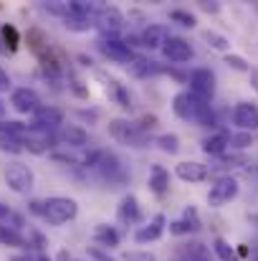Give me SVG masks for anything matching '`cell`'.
I'll return each instance as SVG.
<instances>
[{
	"label": "cell",
	"mask_w": 258,
	"mask_h": 261,
	"mask_svg": "<svg viewBox=\"0 0 258 261\" xmlns=\"http://www.w3.org/2000/svg\"><path fill=\"white\" fill-rule=\"evenodd\" d=\"M180 261H210V251L205 244L192 241V244H185L180 249Z\"/></svg>",
	"instance_id": "obj_24"
},
{
	"label": "cell",
	"mask_w": 258,
	"mask_h": 261,
	"mask_svg": "<svg viewBox=\"0 0 258 261\" xmlns=\"http://www.w3.org/2000/svg\"><path fill=\"white\" fill-rule=\"evenodd\" d=\"M157 145H160V150L167 152V155H177V152H180V137H177V135H160V137H157Z\"/></svg>",
	"instance_id": "obj_33"
},
{
	"label": "cell",
	"mask_w": 258,
	"mask_h": 261,
	"mask_svg": "<svg viewBox=\"0 0 258 261\" xmlns=\"http://www.w3.org/2000/svg\"><path fill=\"white\" fill-rule=\"evenodd\" d=\"M94 239H96V244L99 246H106V249H114V246H119V231L114 228V226H106V223H99L96 228H94Z\"/></svg>",
	"instance_id": "obj_23"
},
{
	"label": "cell",
	"mask_w": 258,
	"mask_h": 261,
	"mask_svg": "<svg viewBox=\"0 0 258 261\" xmlns=\"http://www.w3.org/2000/svg\"><path fill=\"white\" fill-rule=\"evenodd\" d=\"M213 251L218 254V259L220 261H241L238 251H236L225 239H215V241H213Z\"/></svg>",
	"instance_id": "obj_29"
},
{
	"label": "cell",
	"mask_w": 258,
	"mask_h": 261,
	"mask_svg": "<svg viewBox=\"0 0 258 261\" xmlns=\"http://www.w3.org/2000/svg\"><path fill=\"white\" fill-rule=\"evenodd\" d=\"M248 74H251V84H253V89L258 91V69H251Z\"/></svg>",
	"instance_id": "obj_45"
},
{
	"label": "cell",
	"mask_w": 258,
	"mask_h": 261,
	"mask_svg": "<svg viewBox=\"0 0 258 261\" xmlns=\"http://www.w3.org/2000/svg\"><path fill=\"white\" fill-rule=\"evenodd\" d=\"M31 127L53 135L59 127H64V112L56 109V107H41V109L33 114V124H31Z\"/></svg>",
	"instance_id": "obj_7"
},
{
	"label": "cell",
	"mask_w": 258,
	"mask_h": 261,
	"mask_svg": "<svg viewBox=\"0 0 258 261\" xmlns=\"http://www.w3.org/2000/svg\"><path fill=\"white\" fill-rule=\"evenodd\" d=\"M61 142L66 147H86L89 145V132L79 124H64L61 127Z\"/></svg>",
	"instance_id": "obj_20"
},
{
	"label": "cell",
	"mask_w": 258,
	"mask_h": 261,
	"mask_svg": "<svg viewBox=\"0 0 258 261\" xmlns=\"http://www.w3.org/2000/svg\"><path fill=\"white\" fill-rule=\"evenodd\" d=\"M200 8H203V10H208V13H218V10H220V5H218V3H200Z\"/></svg>",
	"instance_id": "obj_44"
},
{
	"label": "cell",
	"mask_w": 258,
	"mask_h": 261,
	"mask_svg": "<svg viewBox=\"0 0 258 261\" xmlns=\"http://www.w3.org/2000/svg\"><path fill=\"white\" fill-rule=\"evenodd\" d=\"M238 190H241L238 180H236L233 175H223V177H218V180L213 182V188H210V193H208V203H210L213 208H223L225 203H231V200L238 198Z\"/></svg>",
	"instance_id": "obj_4"
},
{
	"label": "cell",
	"mask_w": 258,
	"mask_h": 261,
	"mask_svg": "<svg viewBox=\"0 0 258 261\" xmlns=\"http://www.w3.org/2000/svg\"><path fill=\"white\" fill-rule=\"evenodd\" d=\"M167 38H170V31H167V25H157V23H150V25H145V31H142V36H139V46H145V48H162L165 43H167Z\"/></svg>",
	"instance_id": "obj_16"
},
{
	"label": "cell",
	"mask_w": 258,
	"mask_h": 261,
	"mask_svg": "<svg viewBox=\"0 0 258 261\" xmlns=\"http://www.w3.org/2000/svg\"><path fill=\"white\" fill-rule=\"evenodd\" d=\"M231 145L238 147V150H246V147L253 145V137H251L248 132H243V135H231Z\"/></svg>",
	"instance_id": "obj_38"
},
{
	"label": "cell",
	"mask_w": 258,
	"mask_h": 261,
	"mask_svg": "<svg viewBox=\"0 0 258 261\" xmlns=\"http://www.w3.org/2000/svg\"><path fill=\"white\" fill-rule=\"evenodd\" d=\"M190 94L208 101L215 94V74L210 69H195L190 74Z\"/></svg>",
	"instance_id": "obj_8"
},
{
	"label": "cell",
	"mask_w": 258,
	"mask_h": 261,
	"mask_svg": "<svg viewBox=\"0 0 258 261\" xmlns=\"http://www.w3.org/2000/svg\"><path fill=\"white\" fill-rule=\"evenodd\" d=\"M0 226H5V228H10V231H15V233H20L28 223H25V218L20 216V213H15L13 208H8V205H0Z\"/></svg>",
	"instance_id": "obj_25"
},
{
	"label": "cell",
	"mask_w": 258,
	"mask_h": 261,
	"mask_svg": "<svg viewBox=\"0 0 258 261\" xmlns=\"http://www.w3.org/2000/svg\"><path fill=\"white\" fill-rule=\"evenodd\" d=\"M0 150L8 152V155H20L25 147H23V140L20 137H15V135H10L8 129L0 127Z\"/></svg>",
	"instance_id": "obj_27"
},
{
	"label": "cell",
	"mask_w": 258,
	"mask_h": 261,
	"mask_svg": "<svg viewBox=\"0 0 258 261\" xmlns=\"http://www.w3.org/2000/svg\"><path fill=\"white\" fill-rule=\"evenodd\" d=\"M10 261H51L46 254H41V251H28V254H13Z\"/></svg>",
	"instance_id": "obj_40"
},
{
	"label": "cell",
	"mask_w": 258,
	"mask_h": 261,
	"mask_svg": "<svg viewBox=\"0 0 258 261\" xmlns=\"http://www.w3.org/2000/svg\"><path fill=\"white\" fill-rule=\"evenodd\" d=\"M5 182H8V188L13 190V193H18V195H28L31 190H33V170L28 168V165H23V163H10V165H5Z\"/></svg>",
	"instance_id": "obj_3"
},
{
	"label": "cell",
	"mask_w": 258,
	"mask_h": 261,
	"mask_svg": "<svg viewBox=\"0 0 258 261\" xmlns=\"http://www.w3.org/2000/svg\"><path fill=\"white\" fill-rule=\"evenodd\" d=\"M3 38H5V43H8V48L10 51H15L18 48V43H20V36H18V31L13 28V25H3Z\"/></svg>",
	"instance_id": "obj_35"
},
{
	"label": "cell",
	"mask_w": 258,
	"mask_h": 261,
	"mask_svg": "<svg viewBox=\"0 0 258 261\" xmlns=\"http://www.w3.org/2000/svg\"><path fill=\"white\" fill-rule=\"evenodd\" d=\"M170 20L175 23H180V25H185V28H195V15L192 13H187V10H172L170 13Z\"/></svg>",
	"instance_id": "obj_34"
},
{
	"label": "cell",
	"mask_w": 258,
	"mask_h": 261,
	"mask_svg": "<svg viewBox=\"0 0 258 261\" xmlns=\"http://www.w3.org/2000/svg\"><path fill=\"white\" fill-rule=\"evenodd\" d=\"M64 25H66L69 31L84 33V31L91 28V18H89V15H81V13H74L71 5H69V13H66V18H64Z\"/></svg>",
	"instance_id": "obj_28"
},
{
	"label": "cell",
	"mask_w": 258,
	"mask_h": 261,
	"mask_svg": "<svg viewBox=\"0 0 258 261\" xmlns=\"http://www.w3.org/2000/svg\"><path fill=\"white\" fill-rule=\"evenodd\" d=\"M109 132L117 142L127 145V147H142L145 145V129L139 124L124 122V119H114L109 122Z\"/></svg>",
	"instance_id": "obj_5"
},
{
	"label": "cell",
	"mask_w": 258,
	"mask_h": 261,
	"mask_svg": "<svg viewBox=\"0 0 258 261\" xmlns=\"http://www.w3.org/2000/svg\"><path fill=\"white\" fill-rule=\"evenodd\" d=\"M96 25L104 31V36H114L117 31H122L124 15H122V10L114 8V5H101V10L96 13Z\"/></svg>",
	"instance_id": "obj_11"
},
{
	"label": "cell",
	"mask_w": 258,
	"mask_h": 261,
	"mask_svg": "<svg viewBox=\"0 0 258 261\" xmlns=\"http://www.w3.org/2000/svg\"><path fill=\"white\" fill-rule=\"evenodd\" d=\"M86 254H89V259L91 261H117L109 251H104L101 246H89V249H86Z\"/></svg>",
	"instance_id": "obj_37"
},
{
	"label": "cell",
	"mask_w": 258,
	"mask_h": 261,
	"mask_svg": "<svg viewBox=\"0 0 258 261\" xmlns=\"http://www.w3.org/2000/svg\"><path fill=\"white\" fill-rule=\"evenodd\" d=\"M231 145V135L228 132H215V135H210V137H205L203 140V152L205 155H223L225 152V147Z\"/></svg>",
	"instance_id": "obj_21"
},
{
	"label": "cell",
	"mask_w": 258,
	"mask_h": 261,
	"mask_svg": "<svg viewBox=\"0 0 258 261\" xmlns=\"http://www.w3.org/2000/svg\"><path fill=\"white\" fill-rule=\"evenodd\" d=\"M122 261H155V256L147 254V251H132V254H127Z\"/></svg>",
	"instance_id": "obj_41"
},
{
	"label": "cell",
	"mask_w": 258,
	"mask_h": 261,
	"mask_svg": "<svg viewBox=\"0 0 258 261\" xmlns=\"http://www.w3.org/2000/svg\"><path fill=\"white\" fill-rule=\"evenodd\" d=\"M117 218H119V223H124V226H134V223L142 218V211H139V200H137V195L127 193V195L119 200V205H117Z\"/></svg>",
	"instance_id": "obj_14"
},
{
	"label": "cell",
	"mask_w": 258,
	"mask_h": 261,
	"mask_svg": "<svg viewBox=\"0 0 258 261\" xmlns=\"http://www.w3.org/2000/svg\"><path fill=\"white\" fill-rule=\"evenodd\" d=\"M150 190L155 195H165L170 190V173L162 165H152V170H150Z\"/></svg>",
	"instance_id": "obj_22"
},
{
	"label": "cell",
	"mask_w": 258,
	"mask_h": 261,
	"mask_svg": "<svg viewBox=\"0 0 258 261\" xmlns=\"http://www.w3.org/2000/svg\"><path fill=\"white\" fill-rule=\"evenodd\" d=\"M51 142H53V137L48 132H41V129H33V127H28V135L23 137V147L28 152H33V155L48 152L51 150Z\"/></svg>",
	"instance_id": "obj_19"
},
{
	"label": "cell",
	"mask_w": 258,
	"mask_h": 261,
	"mask_svg": "<svg viewBox=\"0 0 258 261\" xmlns=\"http://www.w3.org/2000/svg\"><path fill=\"white\" fill-rule=\"evenodd\" d=\"M10 104H13V109L20 112V114H36V112L43 107V104H41V96L28 87L15 89L13 96H10Z\"/></svg>",
	"instance_id": "obj_10"
},
{
	"label": "cell",
	"mask_w": 258,
	"mask_h": 261,
	"mask_svg": "<svg viewBox=\"0 0 258 261\" xmlns=\"http://www.w3.org/2000/svg\"><path fill=\"white\" fill-rule=\"evenodd\" d=\"M195 231H200V216H197V208L195 205H187L182 211V216L170 223V233L185 236V233H195Z\"/></svg>",
	"instance_id": "obj_13"
},
{
	"label": "cell",
	"mask_w": 258,
	"mask_h": 261,
	"mask_svg": "<svg viewBox=\"0 0 258 261\" xmlns=\"http://www.w3.org/2000/svg\"><path fill=\"white\" fill-rule=\"evenodd\" d=\"M172 112L185 119V122H197L203 127H213L215 124V114L210 109V104L190 91H180L175 99H172Z\"/></svg>",
	"instance_id": "obj_1"
},
{
	"label": "cell",
	"mask_w": 258,
	"mask_h": 261,
	"mask_svg": "<svg viewBox=\"0 0 258 261\" xmlns=\"http://www.w3.org/2000/svg\"><path fill=\"white\" fill-rule=\"evenodd\" d=\"M233 124L243 132H256L258 129V107L253 101H238L233 109Z\"/></svg>",
	"instance_id": "obj_9"
},
{
	"label": "cell",
	"mask_w": 258,
	"mask_h": 261,
	"mask_svg": "<svg viewBox=\"0 0 258 261\" xmlns=\"http://www.w3.org/2000/svg\"><path fill=\"white\" fill-rule=\"evenodd\" d=\"M203 38H205L208 46L215 48V51H228V48H231V41H228L225 36L215 33V31H203Z\"/></svg>",
	"instance_id": "obj_32"
},
{
	"label": "cell",
	"mask_w": 258,
	"mask_h": 261,
	"mask_svg": "<svg viewBox=\"0 0 258 261\" xmlns=\"http://www.w3.org/2000/svg\"><path fill=\"white\" fill-rule=\"evenodd\" d=\"M79 216V203L74 198H64V195H53L43 200V221L51 226H64L69 221H74Z\"/></svg>",
	"instance_id": "obj_2"
},
{
	"label": "cell",
	"mask_w": 258,
	"mask_h": 261,
	"mask_svg": "<svg viewBox=\"0 0 258 261\" xmlns=\"http://www.w3.org/2000/svg\"><path fill=\"white\" fill-rule=\"evenodd\" d=\"M225 64H228L231 69H236V71H251V66L246 64V59H243V56H233V54H225Z\"/></svg>",
	"instance_id": "obj_36"
},
{
	"label": "cell",
	"mask_w": 258,
	"mask_h": 261,
	"mask_svg": "<svg viewBox=\"0 0 258 261\" xmlns=\"http://www.w3.org/2000/svg\"><path fill=\"white\" fill-rule=\"evenodd\" d=\"M256 261H258V256H256Z\"/></svg>",
	"instance_id": "obj_47"
},
{
	"label": "cell",
	"mask_w": 258,
	"mask_h": 261,
	"mask_svg": "<svg viewBox=\"0 0 258 261\" xmlns=\"http://www.w3.org/2000/svg\"><path fill=\"white\" fill-rule=\"evenodd\" d=\"M91 168L99 170V173L104 175V177H109V180L124 177V175H122V163H119V158H117L114 152H106V150H99V155H96V160H94Z\"/></svg>",
	"instance_id": "obj_15"
},
{
	"label": "cell",
	"mask_w": 258,
	"mask_h": 261,
	"mask_svg": "<svg viewBox=\"0 0 258 261\" xmlns=\"http://www.w3.org/2000/svg\"><path fill=\"white\" fill-rule=\"evenodd\" d=\"M175 175L185 182H203L208 177V165L197 163V160H185L175 165Z\"/></svg>",
	"instance_id": "obj_18"
},
{
	"label": "cell",
	"mask_w": 258,
	"mask_h": 261,
	"mask_svg": "<svg viewBox=\"0 0 258 261\" xmlns=\"http://www.w3.org/2000/svg\"><path fill=\"white\" fill-rule=\"evenodd\" d=\"M165 228H167V218L162 216V213H157L147 226H139L137 228V233H134V241L137 244H150V241H157L162 233H165Z\"/></svg>",
	"instance_id": "obj_17"
},
{
	"label": "cell",
	"mask_w": 258,
	"mask_h": 261,
	"mask_svg": "<svg viewBox=\"0 0 258 261\" xmlns=\"http://www.w3.org/2000/svg\"><path fill=\"white\" fill-rule=\"evenodd\" d=\"M99 48H101V54H104L106 59H111V61H117V64H127V66H129V61L134 59L129 43H127V41H119V38H114V36H104V38L99 41Z\"/></svg>",
	"instance_id": "obj_6"
},
{
	"label": "cell",
	"mask_w": 258,
	"mask_h": 261,
	"mask_svg": "<svg viewBox=\"0 0 258 261\" xmlns=\"http://www.w3.org/2000/svg\"><path fill=\"white\" fill-rule=\"evenodd\" d=\"M43 10H48L51 15H61V18H66V13H69V3H43Z\"/></svg>",
	"instance_id": "obj_39"
},
{
	"label": "cell",
	"mask_w": 258,
	"mask_h": 261,
	"mask_svg": "<svg viewBox=\"0 0 258 261\" xmlns=\"http://www.w3.org/2000/svg\"><path fill=\"white\" fill-rule=\"evenodd\" d=\"M162 54L172 64H185V61L192 59V46H190V41H185L180 36H170L167 43L162 46Z\"/></svg>",
	"instance_id": "obj_12"
},
{
	"label": "cell",
	"mask_w": 258,
	"mask_h": 261,
	"mask_svg": "<svg viewBox=\"0 0 258 261\" xmlns=\"http://www.w3.org/2000/svg\"><path fill=\"white\" fill-rule=\"evenodd\" d=\"M0 244L3 246H13V249H23V246H31L20 233H15V231H10V228H5V226H0Z\"/></svg>",
	"instance_id": "obj_30"
},
{
	"label": "cell",
	"mask_w": 258,
	"mask_h": 261,
	"mask_svg": "<svg viewBox=\"0 0 258 261\" xmlns=\"http://www.w3.org/2000/svg\"><path fill=\"white\" fill-rule=\"evenodd\" d=\"M28 208H31V213H33V216H43V200H31V203H28Z\"/></svg>",
	"instance_id": "obj_43"
},
{
	"label": "cell",
	"mask_w": 258,
	"mask_h": 261,
	"mask_svg": "<svg viewBox=\"0 0 258 261\" xmlns=\"http://www.w3.org/2000/svg\"><path fill=\"white\" fill-rule=\"evenodd\" d=\"M129 71H132L134 76H150V74H160V71H165V69L157 66L155 61H147L145 56H134V59L129 61Z\"/></svg>",
	"instance_id": "obj_26"
},
{
	"label": "cell",
	"mask_w": 258,
	"mask_h": 261,
	"mask_svg": "<svg viewBox=\"0 0 258 261\" xmlns=\"http://www.w3.org/2000/svg\"><path fill=\"white\" fill-rule=\"evenodd\" d=\"M13 87V82H10V76H8V71L0 66V91H8V89Z\"/></svg>",
	"instance_id": "obj_42"
},
{
	"label": "cell",
	"mask_w": 258,
	"mask_h": 261,
	"mask_svg": "<svg viewBox=\"0 0 258 261\" xmlns=\"http://www.w3.org/2000/svg\"><path fill=\"white\" fill-rule=\"evenodd\" d=\"M109 89H111V94H114V99L119 101V107H122V109H132V96H129V91L122 87L119 82L109 79Z\"/></svg>",
	"instance_id": "obj_31"
},
{
	"label": "cell",
	"mask_w": 258,
	"mask_h": 261,
	"mask_svg": "<svg viewBox=\"0 0 258 261\" xmlns=\"http://www.w3.org/2000/svg\"><path fill=\"white\" fill-rule=\"evenodd\" d=\"M5 117V104H3V99H0V119Z\"/></svg>",
	"instance_id": "obj_46"
}]
</instances>
